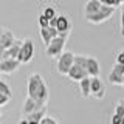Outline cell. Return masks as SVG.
Instances as JSON below:
<instances>
[{"label":"cell","instance_id":"10","mask_svg":"<svg viewBox=\"0 0 124 124\" xmlns=\"http://www.w3.org/2000/svg\"><path fill=\"white\" fill-rule=\"evenodd\" d=\"M56 28H57V31H59V36L71 33V22H70L68 16H65V14L57 16V26Z\"/></svg>","mask_w":124,"mask_h":124},{"label":"cell","instance_id":"38","mask_svg":"<svg viewBox=\"0 0 124 124\" xmlns=\"http://www.w3.org/2000/svg\"><path fill=\"white\" fill-rule=\"evenodd\" d=\"M0 75H2V73H0ZM0 81H2V79H0Z\"/></svg>","mask_w":124,"mask_h":124},{"label":"cell","instance_id":"32","mask_svg":"<svg viewBox=\"0 0 124 124\" xmlns=\"http://www.w3.org/2000/svg\"><path fill=\"white\" fill-rule=\"evenodd\" d=\"M118 102H119V104H121V106L124 107V99H119V101H118Z\"/></svg>","mask_w":124,"mask_h":124},{"label":"cell","instance_id":"11","mask_svg":"<svg viewBox=\"0 0 124 124\" xmlns=\"http://www.w3.org/2000/svg\"><path fill=\"white\" fill-rule=\"evenodd\" d=\"M85 70H87V73H88L90 78H98L101 75L99 61L96 59V57H93V56H88L87 57V67H85Z\"/></svg>","mask_w":124,"mask_h":124},{"label":"cell","instance_id":"27","mask_svg":"<svg viewBox=\"0 0 124 124\" xmlns=\"http://www.w3.org/2000/svg\"><path fill=\"white\" fill-rule=\"evenodd\" d=\"M9 99L11 98H8V96H5V95H2V93H0V107H2V106H6Z\"/></svg>","mask_w":124,"mask_h":124},{"label":"cell","instance_id":"14","mask_svg":"<svg viewBox=\"0 0 124 124\" xmlns=\"http://www.w3.org/2000/svg\"><path fill=\"white\" fill-rule=\"evenodd\" d=\"M101 8H102L101 0H87V3H85V6H84L85 17H87V16H92V14H96Z\"/></svg>","mask_w":124,"mask_h":124},{"label":"cell","instance_id":"12","mask_svg":"<svg viewBox=\"0 0 124 124\" xmlns=\"http://www.w3.org/2000/svg\"><path fill=\"white\" fill-rule=\"evenodd\" d=\"M37 110H39L37 102L34 99H31L30 96H26L25 101H23V106H22V115H23V118L30 116L31 113H34V112H37Z\"/></svg>","mask_w":124,"mask_h":124},{"label":"cell","instance_id":"23","mask_svg":"<svg viewBox=\"0 0 124 124\" xmlns=\"http://www.w3.org/2000/svg\"><path fill=\"white\" fill-rule=\"evenodd\" d=\"M40 124H61V123H57V119H56V118H53V116L46 115L45 118L40 121Z\"/></svg>","mask_w":124,"mask_h":124},{"label":"cell","instance_id":"36","mask_svg":"<svg viewBox=\"0 0 124 124\" xmlns=\"http://www.w3.org/2000/svg\"><path fill=\"white\" fill-rule=\"evenodd\" d=\"M123 11H124V3H123Z\"/></svg>","mask_w":124,"mask_h":124},{"label":"cell","instance_id":"28","mask_svg":"<svg viewBox=\"0 0 124 124\" xmlns=\"http://www.w3.org/2000/svg\"><path fill=\"white\" fill-rule=\"evenodd\" d=\"M119 33H121V36L124 37V11L121 13V30H119Z\"/></svg>","mask_w":124,"mask_h":124},{"label":"cell","instance_id":"24","mask_svg":"<svg viewBox=\"0 0 124 124\" xmlns=\"http://www.w3.org/2000/svg\"><path fill=\"white\" fill-rule=\"evenodd\" d=\"M121 123H123V116H119V115H116V113L112 115L110 124H121Z\"/></svg>","mask_w":124,"mask_h":124},{"label":"cell","instance_id":"16","mask_svg":"<svg viewBox=\"0 0 124 124\" xmlns=\"http://www.w3.org/2000/svg\"><path fill=\"white\" fill-rule=\"evenodd\" d=\"M79 90H81V95L84 98H90L92 96V78H85L79 82Z\"/></svg>","mask_w":124,"mask_h":124},{"label":"cell","instance_id":"9","mask_svg":"<svg viewBox=\"0 0 124 124\" xmlns=\"http://www.w3.org/2000/svg\"><path fill=\"white\" fill-rule=\"evenodd\" d=\"M85 78H90L88 73H87V70L79 67V65H76V64L71 67V70H70V73H68V79L73 81V82H81Z\"/></svg>","mask_w":124,"mask_h":124},{"label":"cell","instance_id":"20","mask_svg":"<svg viewBox=\"0 0 124 124\" xmlns=\"http://www.w3.org/2000/svg\"><path fill=\"white\" fill-rule=\"evenodd\" d=\"M87 57L88 56H82V54H75V64L79 65V67L85 68L87 67Z\"/></svg>","mask_w":124,"mask_h":124},{"label":"cell","instance_id":"37","mask_svg":"<svg viewBox=\"0 0 124 124\" xmlns=\"http://www.w3.org/2000/svg\"><path fill=\"white\" fill-rule=\"evenodd\" d=\"M121 124H124V118H123V123H121Z\"/></svg>","mask_w":124,"mask_h":124},{"label":"cell","instance_id":"17","mask_svg":"<svg viewBox=\"0 0 124 124\" xmlns=\"http://www.w3.org/2000/svg\"><path fill=\"white\" fill-rule=\"evenodd\" d=\"M42 16H45L46 19H54V17H57L59 16V13H57V9H56V6H53V5H45L44 6V9H42Z\"/></svg>","mask_w":124,"mask_h":124},{"label":"cell","instance_id":"35","mask_svg":"<svg viewBox=\"0 0 124 124\" xmlns=\"http://www.w3.org/2000/svg\"><path fill=\"white\" fill-rule=\"evenodd\" d=\"M30 124H39V123H30Z\"/></svg>","mask_w":124,"mask_h":124},{"label":"cell","instance_id":"6","mask_svg":"<svg viewBox=\"0 0 124 124\" xmlns=\"http://www.w3.org/2000/svg\"><path fill=\"white\" fill-rule=\"evenodd\" d=\"M108 81L113 85H124V65L115 62L110 75H108Z\"/></svg>","mask_w":124,"mask_h":124},{"label":"cell","instance_id":"25","mask_svg":"<svg viewBox=\"0 0 124 124\" xmlns=\"http://www.w3.org/2000/svg\"><path fill=\"white\" fill-rule=\"evenodd\" d=\"M115 113H116V115H119V116H123V118H124V107H123L119 102L115 106Z\"/></svg>","mask_w":124,"mask_h":124},{"label":"cell","instance_id":"8","mask_svg":"<svg viewBox=\"0 0 124 124\" xmlns=\"http://www.w3.org/2000/svg\"><path fill=\"white\" fill-rule=\"evenodd\" d=\"M20 65L22 64L17 59H3L0 62V73H3V75H13L14 71L19 70Z\"/></svg>","mask_w":124,"mask_h":124},{"label":"cell","instance_id":"3","mask_svg":"<svg viewBox=\"0 0 124 124\" xmlns=\"http://www.w3.org/2000/svg\"><path fill=\"white\" fill-rule=\"evenodd\" d=\"M75 65V54L71 51H64L57 57V62H56V70L61 76H68L70 70Z\"/></svg>","mask_w":124,"mask_h":124},{"label":"cell","instance_id":"31","mask_svg":"<svg viewBox=\"0 0 124 124\" xmlns=\"http://www.w3.org/2000/svg\"><path fill=\"white\" fill-rule=\"evenodd\" d=\"M3 31H5V28H2V26H0V37H2V34H3Z\"/></svg>","mask_w":124,"mask_h":124},{"label":"cell","instance_id":"26","mask_svg":"<svg viewBox=\"0 0 124 124\" xmlns=\"http://www.w3.org/2000/svg\"><path fill=\"white\" fill-rule=\"evenodd\" d=\"M116 64H121V65H124V50L118 51V54H116Z\"/></svg>","mask_w":124,"mask_h":124},{"label":"cell","instance_id":"5","mask_svg":"<svg viewBox=\"0 0 124 124\" xmlns=\"http://www.w3.org/2000/svg\"><path fill=\"white\" fill-rule=\"evenodd\" d=\"M34 57V44H33V39L31 37H25L23 39V44L20 48V53H19L17 61L20 64H30Z\"/></svg>","mask_w":124,"mask_h":124},{"label":"cell","instance_id":"13","mask_svg":"<svg viewBox=\"0 0 124 124\" xmlns=\"http://www.w3.org/2000/svg\"><path fill=\"white\" fill-rule=\"evenodd\" d=\"M16 40H17V39L14 37L13 31L5 30V31H3V34H2V37H0V46H2L3 50H8V48H11V46L14 45Z\"/></svg>","mask_w":124,"mask_h":124},{"label":"cell","instance_id":"15","mask_svg":"<svg viewBox=\"0 0 124 124\" xmlns=\"http://www.w3.org/2000/svg\"><path fill=\"white\" fill-rule=\"evenodd\" d=\"M22 44H23V40H19L17 39L14 42V45L5 51V59H17L19 53H20V48H22Z\"/></svg>","mask_w":124,"mask_h":124},{"label":"cell","instance_id":"18","mask_svg":"<svg viewBox=\"0 0 124 124\" xmlns=\"http://www.w3.org/2000/svg\"><path fill=\"white\" fill-rule=\"evenodd\" d=\"M40 37H42V42L45 44V46H48L50 42L53 40V36H51L48 28H40Z\"/></svg>","mask_w":124,"mask_h":124},{"label":"cell","instance_id":"21","mask_svg":"<svg viewBox=\"0 0 124 124\" xmlns=\"http://www.w3.org/2000/svg\"><path fill=\"white\" fill-rule=\"evenodd\" d=\"M39 25H40V28H50V19L40 14L39 16Z\"/></svg>","mask_w":124,"mask_h":124},{"label":"cell","instance_id":"29","mask_svg":"<svg viewBox=\"0 0 124 124\" xmlns=\"http://www.w3.org/2000/svg\"><path fill=\"white\" fill-rule=\"evenodd\" d=\"M50 26H54V28L57 26V17H54V19H51V20H50Z\"/></svg>","mask_w":124,"mask_h":124},{"label":"cell","instance_id":"33","mask_svg":"<svg viewBox=\"0 0 124 124\" xmlns=\"http://www.w3.org/2000/svg\"><path fill=\"white\" fill-rule=\"evenodd\" d=\"M0 116H2V107H0Z\"/></svg>","mask_w":124,"mask_h":124},{"label":"cell","instance_id":"7","mask_svg":"<svg viewBox=\"0 0 124 124\" xmlns=\"http://www.w3.org/2000/svg\"><path fill=\"white\" fill-rule=\"evenodd\" d=\"M106 96V84L101 79V76L98 78H92V98L95 99H102Z\"/></svg>","mask_w":124,"mask_h":124},{"label":"cell","instance_id":"34","mask_svg":"<svg viewBox=\"0 0 124 124\" xmlns=\"http://www.w3.org/2000/svg\"><path fill=\"white\" fill-rule=\"evenodd\" d=\"M119 3H124V0H119Z\"/></svg>","mask_w":124,"mask_h":124},{"label":"cell","instance_id":"30","mask_svg":"<svg viewBox=\"0 0 124 124\" xmlns=\"http://www.w3.org/2000/svg\"><path fill=\"white\" fill-rule=\"evenodd\" d=\"M17 124H30V121H28L26 118H22V119H20V121H19Z\"/></svg>","mask_w":124,"mask_h":124},{"label":"cell","instance_id":"1","mask_svg":"<svg viewBox=\"0 0 124 124\" xmlns=\"http://www.w3.org/2000/svg\"><path fill=\"white\" fill-rule=\"evenodd\" d=\"M28 96L37 102L39 110L46 108V102L50 98V90L45 79L39 73H33L28 78Z\"/></svg>","mask_w":124,"mask_h":124},{"label":"cell","instance_id":"4","mask_svg":"<svg viewBox=\"0 0 124 124\" xmlns=\"http://www.w3.org/2000/svg\"><path fill=\"white\" fill-rule=\"evenodd\" d=\"M113 13H115V8L102 5V8H101L98 13H96V14H92V16H87V17H85V20H87L88 23H93V25H99V23L107 22L108 19L113 16Z\"/></svg>","mask_w":124,"mask_h":124},{"label":"cell","instance_id":"22","mask_svg":"<svg viewBox=\"0 0 124 124\" xmlns=\"http://www.w3.org/2000/svg\"><path fill=\"white\" fill-rule=\"evenodd\" d=\"M101 3H102V5H106V6H112V8H116V6L121 5V3H119V0H101Z\"/></svg>","mask_w":124,"mask_h":124},{"label":"cell","instance_id":"19","mask_svg":"<svg viewBox=\"0 0 124 124\" xmlns=\"http://www.w3.org/2000/svg\"><path fill=\"white\" fill-rule=\"evenodd\" d=\"M0 93L8 96V98H13V90H11V87L5 82V81H0Z\"/></svg>","mask_w":124,"mask_h":124},{"label":"cell","instance_id":"2","mask_svg":"<svg viewBox=\"0 0 124 124\" xmlns=\"http://www.w3.org/2000/svg\"><path fill=\"white\" fill-rule=\"evenodd\" d=\"M68 36L70 34H62V36H57L54 37L51 42H50L48 46H45V54L48 57H59L62 53H64V48H65V44H67L68 40Z\"/></svg>","mask_w":124,"mask_h":124}]
</instances>
